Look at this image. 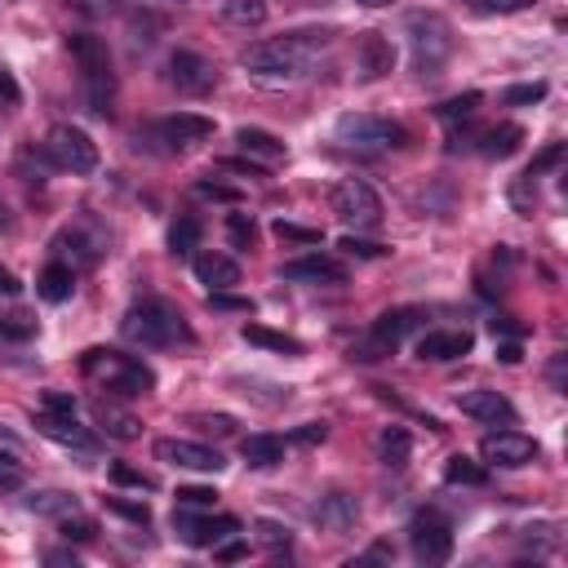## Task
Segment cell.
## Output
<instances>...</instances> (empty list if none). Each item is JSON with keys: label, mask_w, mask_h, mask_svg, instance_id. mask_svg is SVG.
<instances>
[{"label": "cell", "mask_w": 568, "mask_h": 568, "mask_svg": "<svg viewBox=\"0 0 568 568\" xmlns=\"http://www.w3.org/2000/svg\"><path fill=\"white\" fill-rule=\"evenodd\" d=\"M564 364H568V355H555V359H550V386H555V390L568 386V382H564Z\"/></svg>", "instance_id": "obj_54"}, {"label": "cell", "mask_w": 568, "mask_h": 568, "mask_svg": "<svg viewBox=\"0 0 568 568\" xmlns=\"http://www.w3.org/2000/svg\"><path fill=\"white\" fill-rule=\"evenodd\" d=\"M106 390H115V395H151L155 390V373L142 364V359H124V368L115 373V382L106 386Z\"/></svg>", "instance_id": "obj_26"}, {"label": "cell", "mask_w": 568, "mask_h": 568, "mask_svg": "<svg viewBox=\"0 0 568 568\" xmlns=\"http://www.w3.org/2000/svg\"><path fill=\"white\" fill-rule=\"evenodd\" d=\"M0 231H9V209L0 204Z\"/></svg>", "instance_id": "obj_58"}, {"label": "cell", "mask_w": 568, "mask_h": 568, "mask_svg": "<svg viewBox=\"0 0 568 568\" xmlns=\"http://www.w3.org/2000/svg\"><path fill=\"white\" fill-rule=\"evenodd\" d=\"M124 359H129V355H120V351H89L80 368H84V377H93V382L111 386V382H115V373L124 368Z\"/></svg>", "instance_id": "obj_31"}, {"label": "cell", "mask_w": 568, "mask_h": 568, "mask_svg": "<svg viewBox=\"0 0 568 568\" xmlns=\"http://www.w3.org/2000/svg\"><path fill=\"white\" fill-rule=\"evenodd\" d=\"M106 510H115V515H124V519H133V524H151V510H146L142 501H120V497H106Z\"/></svg>", "instance_id": "obj_46"}, {"label": "cell", "mask_w": 568, "mask_h": 568, "mask_svg": "<svg viewBox=\"0 0 568 568\" xmlns=\"http://www.w3.org/2000/svg\"><path fill=\"white\" fill-rule=\"evenodd\" d=\"M479 457L493 466H528L537 457V439H528L524 430H493L479 439Z\"/></svg>", "instance_id": "obj_14"}, {"label": "cell", "mask_w": 568, "mask_h": 568, "mask_svg": "<svg viewBox=\"0 0 568 568\" xmlns=\"http://www.w3.org/2000/svg\"><path fill=\"white\" fill-rule=\"evenodd\" d=\"M457 408H462L466 417L484 422V426H515V404H510L506 395H497V390H466V395L457 399Z\"/></svg>", "instance_id": "obj_17"}, {"label": "cell", "mask_w": 568, "mask_h": 568, "mask_svg": "<svg viewBox=\"0 0 568 568\" xmlns=\"http://www.w3.org/2000/svg\"><path fill=\"white\" fill-rule=\"evenodd\" d=\"M355 53H359V75L364 80H382V75L395 71V49H390V40L382 31H364Z\"/></svg>", "instance_id": "obj_20"}, {"label": "cell", "mask_w": 568, "mask_h": 568, "mask_svg": "<svg viewBox=\"0 0 568 568\" xmlns=\"http://www.w3.org/2000/svg\"><path fill=\"white\" fill-rule=\"evenodd\" d=\"M93 519H80V510L75 515H62V537L67 541H93Z\"/></svg>", "instance_id": "obj_43"}, {"label": "cell", "mask_w": 568, "mask_h": 568, "mask_svg": "<svg viewBox=\"0 0 568 568\" xmlns=\"http://www.w3.org/2000/svg\"><path fill=\"white\" fill-rule=\"evenodd\" d=\"M0 102H18V84L9 71H0Z\"/></svg>", "instance_id": "obj_56"}, {"label": "cell", "mask_w": 568, "mask_h": 568, "mask_svg": "<svg viewBox=\"0 0 568 568\" xmlns=\"http://www.w3.org/2000/svg\"><path fill=\"white\" fill-rule=\"evenodd\" d=\"M328 204H333V213H337L346 226H355V231L382 226V200H377V191H373L368 182H359V178L337 182L333 195H328Z\"/></svg>", "instance_id": "obj_7"}, {"label": "cell", "mask_w": 568, "mask_h": 568, "mask_svg": "<svg viewBox=\"0 0 568 568\" xmlns=\"http://www.w3.org/2000/svg\"><path fill=\"white\" fill-rule=\"evenodd\" d=\"M253 537H257V546H266V550H288V541H293V532H288L280 519H253Z\"/></svg>", "instance_id": "obj_36"}, {"label": "cell", "mask_w": 568, "mask_h": 568, "mask_svg": "<svg viewBox=\"0 0 568 568\" xmlns=\"http://www.w3.org/2000/svg\"><path fill=\"white\" fill-rule=\"evenodd\" d=\"M27 510L49 515V519H62V515H75L80 501H75L71 493H62V488H44V493H31V497H27Z\"/></svg>", "instance_id": "obj_29"}, {"label": "cell", "mask_w": 568, "mask_h": 568, "mask_svg": "<svg viewBox=\"0 0 568 568\" xmlns=\"http://www.w3.org/2000/svg\"><path fill=\"white\" fill-rule=\"evenodd\" d=\"M44 413H62V417H71V413H75V399H71V395L49 390V395H44Z\"/></svg>", "instance_id": "obj_52"}, {"label": "cell", "mask_w": 568, "mask_h": 568, "mask_svg": "<svg viewBox=\"0 0 568 568\" xmlns=\"http://www.w3.org/2000/svg\"><path fill=\"white\" fill-rule=\"evenodd\" d=\"M173 528L186 546H217L226 532H240V519L231 515H213V510H191V506H178L173 510Z\"/></svg>", "instance_id": "obj_10"}, {"label": "cell", "mask_w": 568, "mask_h": 568, "mask_svg": "<svg viewBox=\"0 0 568 568\" xmlns=\"http://www.w3.org/2000/svg\"><path fill=\"white\" fill-rule=\"evenodd\" d=\"M222 22L226 27H240V31H253L266 22V0H222Z\"/></svg>", "instance_id": "obj_28"}, {"label": "cell", "mask_w": 568, "mask_h": 568, "mask_svg": "<svg viewBox=\"0 0 568 568\" xmlns=\"http://www.w3.org/2000/svg\"><path fill=\"white\" fill-rule=\"evenodd\" d=\"M186 426H195L200 435H213V439H226V435H235V417L231 413H191L186 417Z\"/></svg>", "instance_id": "obj_34"}, {"label": "cell", "mask_w": 568, "mask_h": 568, "mask_svg": "<svg viewBox=\"0 0 568 568\" xmlns=\"http://www.w3.org/2000/svg\"><path fill=\"white\" fill-rule=\"evenodd\" d=\"M324 435H328L324 422H306V426L293 430V444H324Z\"/></svg>", "instance_id": "obj_49"}, {"label": "cell", "mask_w": 568, "mask_h": 568, "mask_svg": "<svg viewBox=\"0 0 568 568\" xmlns=\"http://www.w3.org/2000/svg\"><path fill=\"white\" fill-rule=\"evenodd\" d=\"M146 138L164 142V151H186V146H195V142H209V138H213V120H209V115H195V111H178V115H169V120L151 124V133H146Z\"/></svg>", "instance_id": "obj_12"}, {"label": "cell", "mask_w": 568, "mask_h": 568, "mask_svg": "<svg viewBox=\"0 0 568 568\" xmlns=\"http://www.w3.org/2000/svg\"><path fill=\"white\" fill-rule=\"evenodd\" d=\"M417 328V311H386V315H377L373 324H368V333L351 346V359H359V364H373V359H386L408 333Z\"/></svg>", "instance_id": "obj_6"}, {"label": "cell", "mask_w": 568, "mask_h": 568, "mask_svg": "<svg viewBox=\"0 0 568 568\" xmlns=\"http://www.w3.org/2000/svg\"><path fill=\"white\" fill-rule=\"evenodd\" d=\"M195 280L209 284V293L235 288V284H240V262L226 257V253H200V257H195Z\"/></svg>", "instance_id": "obj_22"}, {"label": "cell", "mask_w": 568, "mask_h": 568, "mask_svg": "<svg viewBox=\"0 0 568 568\" xmlns=\"http://www.w3.org/2000/svg\"><path fill=\"white\" fill-rule=\"evenodd\" d=\"M120 333H124L133 346H151V351H160V346H178V342H191V328H186L182 311H178V306H169V302H160V297L138 302V306L120 320Z\"/></svg>", "instance_id": "obj_3"}, {"label": "cell", "mask_w": 568, "mask_h": 568, "mask_svg": "<svg viewBox=\"0 0 568 568\" xmlns=\"http://www.w3.org/2000/svg\"><path fill=\"white\" fill-rule=\"evenodd\" d=\"M22 484V466L13 453H0V488H18Z\"/></svg>", "instance_id": "obj_48"}, {"label": "cell", "mask_w": 568, "mask_h": 568, "mask_svg": "<svg viewBox=\"0 0 568 568\" xmlns=\"http://www.w3.org/2000/svg\"><path fill=\"white\" fill-rule=\"evenodd\" d=\"M213 555H217L222 564H235V559H244V555H248V546H244V541H217V546H213Z\"/></svg>", "instance_id": "obj_53"}, {"label": "cell", "mask_w": 568, "mask_h": 568, "mask_svg": "<svg viewBox=\"0 0 568 568\" xmlns=\"http://www.w3.org/2000/svg\"><path fill=\"white\" fill-rule=\"evenodd\" d=\"M479 111V93H457L448 102H439V120L444 124H457V120H470Z\"/></svg>", "instance_id": "obj_37"}, {"label": "cell", "mask_w": 568, "mask_h": 568, "mask_svg": "<svg viewBox=\"0 0 568 568\" xmlns=\"http://www.w3.org/2000/svg\"><path fill=\"white\" fill-rule=\"evenodd\" d=\"M195 191H200L204 200H231V204L240 200V191H231V186H222V182H200Z\"/></svg>", "instance_id": "obj_51"}, {"label": "cell", "mask_w": 568, "mask_h": 568, "mask_svg": "<svg viewBox=\"0 0 568 568\" xmlns=\"http://www.w3.org/2000/svg\"><path fill=\"white\" fill-rule=\"evenodd\" d=\"M475 337L466 328H430L422 342H417V359H430V364H448V359H462L470 355Z\"/></svg>", "instance_id": "obj_16"}, {"label": "cell", "mask_w": 568, "mask_h": 568, "mask_svg": "<svg viewBox=\"0 0 568 568\" xmlns=\"http://www.w3.org/2000/svg\"><path fill=\"white\" fill-rule=\"evenodd\" d=\"M519 142H524V129H519V124H493V129L479 133V155L506 160V155L519 151Z\"/></svg>", "instance_id": "obj_24"}, {"label": "cell", "mask_w": 568, "mask_h": 568, "mask_svg": "<svg viewBox=\"0 0 568 568\" xmlns=\"http://www.w3.org/2000/svg\"><path fill=\"white\" fill-rule=\"evenodd\" d=\"M0 337L4 342H31L36 337V315L13 306V311H0Z\"/></svg>", "instance_id": "obj_32"}, {"label": "cell", "mask_w": 568, "mask_h": 568, "mask_svg": "<svg viewBox=\"0 0 568 568\" xmlns=\"http://www.w3.org/2000/svg\"><path fill=\"white\" fill-rule=\"evenodd\" d=\"M240 457H244L248 466H257V470H271V466L284 462V439H280V435H248V439L240 444Z\"/></svg>", "instance_id": "obj_25"}, {"label": "cell", "mask_w": 568, "mask_h": 568, "mask_svg": "<svg viewBox=\"0 0 568 568\" xmlns=\"http://www.w3.org/2000/svg\"><path fill=\"white\" fill-rule=\"evenodd\" d=\"M280 275H284V280H297V284H342V280H346V266H342V262H333V257L311 253V257L284 262V266H280Z\"/></svg>", "instance_id": "obj_19"}, {"label": "cell", "mask_w": 568, "mask_h": 568, "mask_svg": "<svg viewBox=\"0 0 568 568\" xmlns=\"http://www.w3.org/2000/svg\"><path fill=\"white\" fill-rule=\"evenodd\" d=\"M444 479L448 484H470V488H479L484 479H488V470L479 466V462H470V457H448V466H444Z\"/></svg>", "instance_id": "obj_35"}, {"label": "cell", "mask_w": 568, "mask_h": 568, "mask_svg": "<svg viewBox=\"0 0 568 568\" xmlns=\"http://www.w3.org/2000/svg\"><path fill=\"white\" fill-rule=\"evenodd\" d=\"M546 98V84L541 80H532V84H515V89H506V106H524V102H541Z\"/></svg>", "instance_id": "obj_41"}, {"label": "cell", "mask_w": 568, "mask_h": 568, "mask_svg": "<svg viewBox=\"0 0 568 568\" xmlns=\"http://www.w3.org/2000/svg\"><path fill=\"white\" fill-rule=\"evenodd\" d=\"M89 413H93L98 430H106V435H111V439H120V444H129V439H138V435H142V422H138L124 404H115V399L93 395V399H89Z\"/></svg>", "instance_id": "obj_18"}, {"label": "cell", "mask_w": 568, "mask_h": 568, "mask_svg": "<svg viewBox=\"0 0 568 568\" xmlns=\"http://www.w3.org/2000/svg\"><path fill=\"white\" fill-rule=\"evenodd\" d=\"M342 253H351V257H382L386 253V244H373V240H355V235H342V244H337Z\"/></svg>", "instance_id": "obj_45"}, {"label": "cell", "mask_w": 568, "mask_h": 568, "mask_svg": "<svg viewBox=\"0 0 568 568\" xmlns=\"http://www.w3.org/2000/svg\"><path fill=\"white\" fill-rule=\"evenodd\" d=\"M404 31H408V49H413L417 75H439V67L453 53V27H448V18L435 13V9H417V13H408Z\"/></svg>", "instance_id": "obj_4"}, {"label": "cell", "mask_w": 568, "mask_h": 568, "mask_svg": "<svg viewBox=\"0 0 568 568\" xmlns=\"http://www.w3.org/2000/svg\"><path fill=\"white\" fill-rule=\"evenodd\" d=\"M226 235H231L235 248H253V244H257V226H253L248 213H231V217H226Z\"/></svg>", "instance_id": "obj_38"}, {"label": "cell", "mask_w": 568, "mask_h": 568, "mask_svg": "<svg viewBox=\"0 0 568 568\" xmlns=\"http://www.w3.org/2000/svg\"><path fill=\"white\" fill-rule=\"evenodd\" d=\"M209 306H217V311H244V315L253 311V302H248V297H231L226 288H217V293H209Z\"/></svg>", "instance_id": "obj_47"}, {"label": "cell", "mask_w": 568, "mask_h": 568, "mask_svg": "<svg viewBox=\"0 0 568 568\" xmlns=\"http://www.w3.org/2000/svg\"><path fill=\"white\" fill-rule=\"evenodd\" d=\"M235 142H240V151L248 155V164L271 169V164H284V160H288V146H284L275 133H266V129H240Z\"/></svg>", "instance_id": "obj_21"}, {"label": "cell", "mask_w": 568, "mask_h": 568, "mask_svg": "<svg viewBox=\"0 0 568 568\" xmlns=\"http://www.w3.org/2000/svg\"><path fill=\"white\" fill-rule=\"evenodd\" d=\"M377 448H382V462H386V466H404V462H408V453H413V439H408V430H404V426H390V430H382Z\"/></svg>", "instance_id": "obj_33"}, {"label": "cell", "mask_w": 568, "mask_h": 568, "mask_svg": "<svg viewBox=\"0 0 568 568\" xmlns=\"http://www.w3.org/2000/svg\"><path fill=\"white\" fill-rule=\"evenodd\" d=\"M155 457L169 462V466H182V470H204V475L226 466L217 448H209V444H200V439H178V435L155 439Z\"/></svg>", "instance_id": "obj_13"}, {"label": "cell", "mask_w": 568, "mask_h": 568, "mask_svg": "<svg viewBox=\"0 0 568 568\" xmlns=\"http://www.w3.org/2000/svg\"><path fill=\"white\" fill-rule=\"evenodd\" d=\"M213 501H217V493H213V488H200V484L178 488V506H191V510H213Z\"/></svg>", "instance_id": "obj_40"}, {"label": "cell", "mask_w": 568, "mask_h": 568, "mask_svg": "<svg viewBox=\"0 0 568 568\" xmlns=\"http://www.w3.org/2000/svg\"><path fill=\"white\" fill-rule=\"evenodd\" d=\"M36 430L49 435V439H58V444H67V448H93V439L75 426V413H71V417H62V413H40V417H36Z\"/></svg>", "instance_id": "obj_23"}, {"label": "cell", "mask_w": 568, "mask_h": 568, "mask_svg": "<svg viewBox=\"0 0 568 568\" xmlns=\"http://www.w3.org/2000/svg\"><path fill=\"white\" fill-rule=\"evenodd\" d=\"M22 284H18V275L9 271V266H0V297H13Z\"/></svg>", "instance_id": "obj_55"}, {"label": "cell", "mask_w": 568, "mask_h": 568, "mask_svg": "<svg viewBox=\"0 0 568 568\" xmlns=\"http://www.w3.org/2000/svg\"><path fill=\"white\" fill-rule=\"evenodd\" d=\"M328 36L333 31H288V36H271V40H257V44H248L240 58H244V67L257 75V80H266V84H284V80H302L306 71H311V62H315V53L328 44Z\"/></svg>", "instance_id": "obj_1"}, {"label": "cell", "mask_w": 568, "mask_h": 568, "mask_svg": "<svg viewBox=\"0 0 568 568\" xmlns=\"http://www.w3.org/2000/svg\"><path fill=\"white\" fill-rule=\"evenodd\" d=\"M169 84L186 98H204L217 84V67L195 49H173L169 53Z\"/></svg>", "instance_id": "obj_9"}, {"label": "cell", "mask_w": 568, "mask_h": 568, "mask_svg": "<svg viewBox=\"0 0 568 568\" xmlns=\"http://www.w3.org/2000/svg\"><path fill=\"white\" fill-rule=\"evenodd\" d=\"M240 333H244V342H253V346H266V351H280V355H302V342L288 337V333H275V328H262V324H244Z\"/></svg>", "instance_id": "obj_30"}, {"label": "cell", "mask_w": 568, "mask_h": 568, "mask_svg": "<svg viewBox=\"0 0 568 568\" xmlns=\"http://www.w3.org/2000/svg\"><path fill=\"white\" fill-rule=\"evenodd\" d=\"M559 155H564V142H550L532 164H528V173H541V169H550V164H559Z\"/></svg>", "instance_id": "obj_50"}, {"label": "cell", "mask_w": 568, "mask_h": 568, "mask_svg": "<svg viewBox=\"0 0 568 568\" xmlns=\"http://www.w3.org/2000/svg\"><path fill=\"white\" fill-rule=\"evenodd\" d=\"M359 4H368V9H382V4H390V0H359Z\"/></svg>", "instance_id": "obj_59"}, {"label": "cell", "mask_w": 568, "mask_h": 568, "mask_svg": "<svg viewBox=\"0 0 568 568\" xmlns=\"http://www.w3.org/2000/svg\"><path fill=\"white\" fill-rule=\"evenodd\" d=\"M275 235L280 240H297V244H320V231L315 226H297V222H275Z\"/></svg>", "instance_id": "obj_44"}, {"label": "cell", "mask_w": 568, "mask_h": 568, "mask_svg": "<svg viewBox=\"0 0 568 568\" xmlns=\"http://www.w3.org/2000/svg\"><path fill=\"white\" fill-rule=\"evenodd\" d=\"M195 244H200V222H195V217L173 222V231H169V248H173V253H191Z\"/></svg>", "instance_id": "obj_39"}, {"label": "cell", "mask_w": 568, "mask_h": 568, "mask_svg": "<svg viewBox=\"0 0 568 568\" xmlns=\"http://www.w3.org/2000/svg\"><path fill=\"white\" fill-rule=\"evenodd\" d=\"M333 142L342 151H355V155H382V151L404 146V124L382 120V115H368V111H346L333 124Z\"/></svg>", "instance_id": "obj_5"}, {"label": "cell", "mask_w": 568, "mask_h": 568, "mask_svg": "<svg viewBox=\"0 0 568 568\" xmlns=\"http://www.w3.org/2000/svg\"><path fill=\"white\" fill-rule=\"evenodd\" d=\"M311 515H315V524H320L324 532L346 537V532H355V524H359V501H355L351 493H324Z\"/></svg>", "instance_id": "obj_15"}, {"label": "cell", "mask_w": 568, "mask_h": 568, "mask_svg": "<svg viewBox=\"0 0 568 568\" xmlns=\"http://www.w3.org/2000/svg\"><path fill=\"white\" fill-rule=\"evenodd\" d=\"M408 541H413V555H417L422 564H444V559L453 555V528H448V519L435 515V510H422V515L413 519Z\"/></svg>", "instance_id": "obj_11"}, {"label": "cell", "mask_w": 568, "mask_h": 568, "mask_svg": "<svg viewBox=\"0 0 568 568\" xmlns=\"http://www.w3.org/2000/svg\"><path fill=\"white\" fill-rule=\"evenodd\" d=\"M44 151L58 169H71V173H93L98 169V142L80 124H53L49 138H44Z\"/></svg>", "instance_id": "obj_8"}, {"label": "cell", "mask_w": 568, "mask_h": 568, "mask_svg": "<svg viewBox=\"0 0 568 568\" xmlns=\"http://www.w3.org/2000/svg\"><path fill=\"white\" fill-rule=\"evenodd\" d=\"M67 49L71 58L80 62V80H84V98H89V111L93 115H111L115 111V71H111V49L102 36H89V31H75L67 36Z\"/></svg>", "instance_id": "obj_2"}, {"label": "cell", "mask_w": 568, "mask_h": 568, "mask_svg": "<svg viewBox=\"0 0 568 568\" xmlns=\"http://www.w3.org/2000/svg\"><path fill=\"white\" fill-rule=\"evenodd\" d=\"M0 444H13V435H9V430H0Z\"/></svg>", "instance_id": "obj_60"}, {"label": "cell", "mask_w": 568, "mask_h": 568, "mask_svg": "<svg viewBox=\"0 0 568 568\" xmlns=\"http://www.w3.org/2000/svg\"><path fill=\"white\" fill-rule=\"evenodd\" d=\"M36 288H40V297H44V302H67V297H71V288H75V271L58 257V262H49V266L40 271V284H36Z\"/></svg>", "instance_id": "obj_27"}, {"label": "cell", "mask_w": 568, "mask_h": 568, "mask_svg": "<svg viewBox=\"0 0 568 568\" xmlns=\"http://www.w3.org/2000/svg\"><path fill=\"white\" fill-rule=\"evenodd\" d=\"M497 355H501L506 364H519V342H506V346H497Z\"/></svg>", "instance_id": "obj_57"}, {"label": "cell", "mask_w": 568, "mask_h": 568, "mask_svg": "<svg viewBox=\"0 0 568 568\" xmlns=\"http://www.w3.org/2000/svg\"><path fill=\"white\" fill-rule=\"evenodd\" d=\"M111 479H115V484H129V488H146V493L155 488V479H151L146 470H133V466H124V462L111 466Z\"/></svg>", "instance_id": "obj_42"}]
</instances>
